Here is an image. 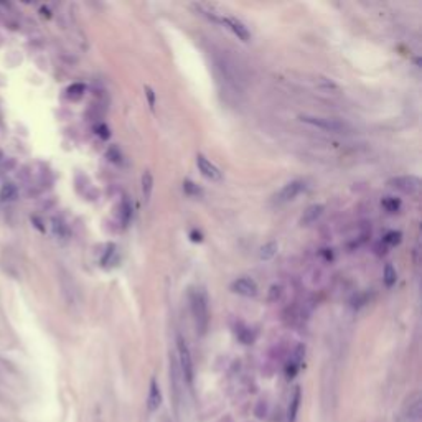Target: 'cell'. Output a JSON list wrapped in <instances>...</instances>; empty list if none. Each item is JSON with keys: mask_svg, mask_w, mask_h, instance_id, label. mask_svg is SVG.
<instances>
[{"mask_svg": "<svg viewBox=\"0 0 422 422\" xmlns=\"http://www.w3.org/2000/svg\"><path fill=\"white\" fill-rule=\"evenodd\" d=\"M18 195V190L13 183H5L0 190V202H13Z\"/></svg>", "mask_w": 422, "mask_h": 422, "instance_id": "15", "label": "cell"}, {"mask_svg": "<svg viewBox=\"0 0 422 422\" xmlns=\"http://www.w3.org/2000/svg\"><path fill=\"white\" fill-rule=\"evenodd\" d=\"M152 191H154V175L150 170H145L144 173H142V195H144L145 203L150 202Z\"/></svg>", "mask_w": 422, "mask_h": 422, "instance_id": "13", "label": "cell"}, {"mask_svg": "<svg viewBox=\"0 0 422 422\" xmlns=\"http://www.w3.org/2000/svg\"><path fill=\"white\" fill-rule=\"evenodd\" d=\"M120 210H122V221L124 223H127L129 218H131V214H132V206H131V203H129V200H124Z\"/></svg>", "mask_w": 422, "mask_h": 422, "instance_id": "22", "label": "cell"}, {"mask_svg": "<svg viewBox=\"0 0 422 422\" xmlns=\"http://www.w3.org/2000/svg\"><path fill=\"white\" fill-rule=\"evenodd\" d=\"M304 355H305V346L304 345H297L295 350H294V355H292V360L287 366V378H294L295 373L300 368V363L304 360Z\"/></svg>", "mask_w": 422, "mask_h": 422, "instance_id": "11", "label": "cell"}, {"mask_svg": "<svg viewBox=\"0 0 422 422\" xmlns=\"http://www.w3.org/2000/svg\"><path fill=\"white\" fill-rule=\"evenodd\" d=\"M401 233L399 231H389L388 234L384 236V242L386 244H389V246H396V244H399V242H401Z\"/></svg>", "mask_w": 422, "mask_h": 422, "instance_id": "21", "label": "cell"}, {"mask_svg": "<svg viewBox=\"0 0 422 422\" xmlns=\"http://www.w3.org/2000/svg\"><path fill=\"white\" fill-rule=\"evenodd\" d=\"M302 188H304V183L299 182V180L287 183L281 190V193L277 195V203H287V202H290V200H294L299 193L302 191Z\"/></svg>", "mask_w": 422, "mask_h": 422, "instance_id": "9", "label": "cell"}, {"mask_svg": "<svg viewBox=\"0 0 422 422\" xmlns=\"http://www.w3.org/2000/svg\"><path fill=\"white\" fill-rule=\"evenodd\" d=\"M324 210H325L324 205H312V206H309V208H307V210L304 211L302 218H300V225L307 226V225L315 223V221L321 216V213H324Z\"/></svg>", "mask_w": 422, "mask_h": 422, "instance_id": "12", "label": "cell"}, {"mask_svg": "<svg viewBox=\"0 0 422 422\" xmlns=\"http://www.w3.org/2000/svg\"><path fill=\"white\" fill-rule=\"evenodd\" d=\"M84 91H86L84 84H81V83H75V84H71L69 88L66 89V94H68L69 99H80V97L84 94Z\"/></svg>", "mask_w": 422, "mask_h": 422, "instance_id": "19", "label": "cell"}, {"mask_svg": "<svg viewBox=\"0 0 422 422\" xmlns=\"http://www.w3.org/2000/svg\"><path fill=\"white\" fill-rule=\"evenodd\" d=\"M403 422H420L422 417V404H420V396L412 394L406 401L403 407Z\"/></svg>", "mask_w": 422, "mask_h": 422, "instance_id": "5", "label": "cell"}, {"mask_svg": "<svg viewBox=\"0 0 422 422\" xmlns=\"http://www.w3.org/2000/svg\"><path fill=\"white\" fill-rule=\"evenodd\" d=\"M188 299H190V310H191L193 320H195L196 332L205 335L206 330H208V325H210L208 297H206L203 290L191 289L188 294Z\"/></svg>", "mask_w": 422, "mask_h": 422, "instance_id": "1", "label": "cell"}, {"mask_svg": "<svg viewBox=\"0 0 422 422\" xmlns=\"http://www.w3.org/2000/svg\"><path fill=\"white\" fill-rule=\"evenodd\" d=\"M97 131H99V135H101V137H104V139L109 137V132H107V127L106 126H101V127L97 129Z\"/></svg>", "mask_w": 422, "mask_h": 422, "instance_id": "27", "label": "cell"}, {"mask_svg": "<svg viewBox=\"0 0 422 422\" xmlns=\"http://www.w3.org/2000/svg\"><path fill=\"white\" fill-rule=\"evenodd\" d=\"M177 350H178V366H180L182 376L188 384H191L193 383V360H191V353H190L187 341H185L182 337L177 338Z\"/></svg>", "mask_w": 422, "mask_h": 422, "instance_id": "3", "label": "cell"}, {"mask_svg": "<svg viewBox=\"0 0 422 422\" xmlns=\"http://www.w3.org/2000/svg\"><path fill=\"white\" fill-rule=\"evenodd\" d=\"M391 188L404 193V195H417L420 190V180L414 175H401L394 177L388 182Z\"/></svg>", "mask_w": 422, "mask_h": 422, "instance_id": "4", "label": "cell"}, {"mask_svg": "<svg viewBox=\"0 0 422 422\" xmlns=\"http://www.w3.org/2000/svg\"><path fill=\"white\" fill-rule=\"evenodd\" d=\"M299 407H300V388H295L294 396H292L290 404H289V411H287V420L289 422H294L295 420Z\"/></svg>", "mask_w": 422, "mask_h": 422, "instance_id": "14", "label": "cell"}, {"mask_svg": "<svg viewBox=\"0 0 422 422\" xmlns=\"http://www.w3.org/2000/svg\"><path fill=\"white\" fill-rule=\"evenodd\" d=\"M191 241H195V242L198 241L200 242V241H202V236L196 234V233H191Z\"/></svg>", "mask_w": 422, "mask_h": 422, "instance_id": "28", "label": "cell"}, {"mask_svg": "<svg viewBox=\"0 0 422 422\" xmlns=\"http://www.w3.org/2000/svg\"><path fill=\"white\" fill-rule=\"evenodd\" d=\"M144 91H145V96L148 97V104H150V107L154 109V106H155V92H154V89L150 88V86H145Z\"/></svg>", "mask_w": 422, "mask_h": 422, "instance_id": "26", "label": "cell"}, {"mask_svg": "<svg viewBox=\"0 0 422 422\" xmlns=\"http://www.w3.org/2000/svg\"><path fill=\"white\" fill-rule=\"evenodd\" d=\"M276 253H277V242L276 241H269L264 246H261L259 257H261L262 261H269V259H272V257L276 256Z\"/></svg>", "mask_w": 422, "mask_h": 422, "instance_id": "16", "label": "cell"}, {"mask_svg": "<svg viewBox=\"0 0 422 422\" xmlns=\"http://www.w3.org/2000/svg\"><path fill=\"white\" fill-rule=\"evenodd\" d=\"M281 294H282L281 285H272V287H270V294H269V302H274V300H277L279 297H281Z\"/></svg>", "mask_w": 422, "mask_h": 422, "instance_id": "25", "label": "cell"}, {"mask_svg": "<svg viewBox=\"0 0 422 422\" xmlns=\"http://www.w3.org/2000/svg\"><path fill=\"white\" fill-rule=\"evenodd\" d=\"M183 190L187 191V193H190V195H198V193H202L196 185L193 183V182H190V180H187V182L183 183Z\"/></svg>", "mask_w": 422, "mask_h": 422, "instance_id": "24", "label": "cell"}, {"mask_svg": "<svg viewBox=\"0 0 422 422\" xmlns=\"http://www.w3.org/2000/svg\"><path fill=\"white\" fill-rule=\"evenodd\" d=\"M299 119L305 124H310L313 127L324 129V131H327V132L343 134L350 129V126L346 122H343V120L335 119V117H320V116H307V114H304V116H300Z\"/></svg>", "mask_w": 422, "mask_h": 422, "instance_id": "2", "label": "cell"}, {"mask_svg": "<svg viewBox=\"0 0 422 422\" xmlns=\"http://www.w3.org/2000/svg\"><path fill=\"white\" fill-rule=\"evenodd\" d=\"M231 290L234 294L242 297H256L257 295V284L251 277H239L231 284Z\"/></svg>", "mask_w": 422, "mask_h": 422, "instance_id": "7", "label": "cell"}, {"mask_svg": "<svg viewBox=\"0 0 422 422\" xmlns=\"http://www.w3.org/2000/svg\"><path fill=\"white\" fill-rule=\"evenodd\" d=\"M381 205H383V208H386L389 213H396L399 208H401V200L394 198V196H386V198H383Z\"/></svg>", "mask_w": 422, "mask_h": 422, "instance_id": "18", "label": "cell"}, {"mask_svg": "<svg viewBox=\"0 0 422 422\" xmlns=\"http://www.w3.org/2000/svg\"><path fill=\"white\" fill-rule=\"evenodd\" d=\"M383 281H384L386 285H388V287H392V285L396 284V281H398V274H396V269L392 267V264H386L384 274H383Z\"/></svg>", "mask_w": 422, "mask_h": 422, "instance_id": "17", "label": "cell"}, {"mask_svg": "<svg viewBox=\"0 0 422 422\" xmlns=\"http://www.w3.org/2000/svg\"><path fill=\"white\" fill-rule=\"evenodd\" d=\"M196 167H198L200 171H202V175L205 178H208V180H211V182H221L223 180V173L219 171V168L214 165V163H211L202 154L196 155Z\"/></svg>", "mask_w": 422, "mask_h": 422, "instance_id": "6", "label": "cell"}, {"mask_svg": "<svg viewBox=\"0 0 422 422\" xmlns=\"http://www.w3.org/2000/svg\"><path fill=\"white\" fill-rule=\"evenodd\" d=\"M114 256H116V246H114V244H109V246H107V251H106L104 257H103V266H106V264H109Z\"/></svg>", "mask_w": 422, "mask_h": 422, "instance_id": "23", "label": "cell"}, {"mask_svg": "<svg viewBox=\"0 0 422 422\" xmlns=\"http://www.w3.org/2000/svg\"><path fill=\"white\" fill-rule=\"evenodd\" d=\"M52 223H53V231H55L56 236H60V238H64V236L68 234L66 225H64L60 218H55V219L52 221Z\"/></svg>", "mask_w": 422, "mask_h": 422, "instance_id": "20", "label": "cell"}, {"mask_svg": "<svg viewBox=\"0 0 422 422\" xmlns=\"http://www.w3.org/2000/svg\"><path fill=\"white\" fill-rule=\"evenodd\" d=\"M218 20H219L225 27L230 28V30H231L239 40H242V41H249V38H251V33H249L247 27H246L244 23H242L241 20L233 18V17H221V18H218Z\"/></svg>", "mask_w": 422, "mask_h": 422, "instance_id": "8", "label": "cell"}, {"mask_svg": "<svg viewBox=\"0 0 422 422\" xmlns=\"http://www.w3.org/2000/svg\"><path fill=\"white\" fill-rule=\"evenodd\" d=\"M162 403V392H160V388L159 384H157L155 380L150 381V389H148V399H147V406H148V411L154 412L159 409V406Z\"/></svg>", "mask_w": 422, "mask_h": 422, "instance_id": "10", "label": "cell"}]
</instances>
